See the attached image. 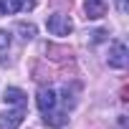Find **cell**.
<instances>
[{
    "instance_id": "cell-1",
    "label": "cell",
    "mask_w": 129,
    "mask_h": 129,
    "mask_svg": "<svg viewBox=\"0 0 129 129\" xmlns=\"http://www.w3.org/2000/svg\"><path fill=\"white\" fill-rule=\"evenodd\" d=\"M46 25H48V30H51L53 36H69V33L74 30V23H71V18H69V15H61V13L51 15V18L46 20Z\"/></svg>"
},
{
    "instance_id": "cell-2",
    "label": "cell",
    "mask_w": 129,
    "mask_h": 129,
    "mask_svg": "<svg viewBox=\"0 0 129 129\" xmlns=\"http://www.w3.org/2000/svg\"><path fill=\"white\" fill-rule=\"evenodd\" d=\"M106 61H109L111 69H124V66H126V46L119 43V41H114V43L109 46V56H106Z\"/></svg>"
},
{
    "instance_id": "cell-3",
    "label": "cell",
    "mask_w": 129,
    "mask_h": 129,
    "mask_svg": "<svg viewBox=\"0 0 129 129\" xmlns=\"http://www.w3.org/2000/svg\"><path fill=\"white\" fill-rule=\"evenodd\" d=\"M36 0H0V13L3 15H13L18 10H33Z\"/></svg>"
},
{
    "instance_id": "cell-4",
    "label": "cell",
    "mask_w": 129,
    "mask_h": 129,
    "mask_svg": "<svg viewBox=\"0 0 129 129\" xmlns=\"http://www.w3.org/2000/svg\"><path fill=\"white\" fill-rule=\"evenodd\" d=\"M46 53H48L51 61H58V63L74 58V48H71V46H56V43H48V46H46Z\"/></svg>"
},
{
    "instance_id": "cell-5",
    "label": "cell",
    "mask_w": 129,
    "mask_h": 129,
    "mask_svg": "<svg viewBox=\"0 0 129 129\" xmlns=\"http://www.w3.org/2000/svg\"><path fill=\"white\" fill-rule=\"evenodd\" d=\"M36 101H38L41 114H48V111L56 109V91H53V89H41L38 96H36Z\"/></svg>"
},
{
    "instance_id": "cell-6",
    "label": "cell",
    "mask_w": 129,
    "mask_h": 129,
    "mask_svg": "<svg viewBox=\"0 0 129 129\" xmlns=\"http://www.w3.org/2000/svg\"><path fill=\"white\" fill-rule=\"evenodd\" d=\"M25 116V109H15V111H5V114H0V129H18V124L23 121Z\"/></svg>"
},
{
    "instance_id": "cell-7",
    "label": "cell",
    "mask_w": 129,
    "mask_h": 129,
    "mask_svg": "<svg viewBox=\"0 0 129 129\" xmlns=\"http://www.w3.org/2000/svg\"><path fill=\"white\" fill-rule=\"evenodd\" d=\"M84 10H86V18L96 20V18H104L106 15V3H104V0H86Z\"/></svg>"
},
{
    "instance_id": "cell-8",
    "label": "cell",
    "mask_w": 129,
    "mask_h": 129,
    "mask_svg": "<svg viewBox=\"0 0 129 129\" xmlns=\"http://www.w3.org/2000/svg\"><path fill=\"white\" fill-rule=\"evenodd\" d=\"M3 99H5V104H15V106H20V109H25V104H28V99H25V94H23L20 89H15V86H10V89H5V94H3Z\"/></svg>"
},
{
    "instance_id": "cell-9",
    "label": "cell",
    "mask_w": 129,
    "mask_h": 129,
    "mask_svg": "<svg viewBox=\"0 0 129 129\" xmlns=\"http://www.w3.org/2000/svg\"><path fill=\"white\" fill-rule=\"evenodd\" d=\"M33 79H36L38 84H51L53 74H51V69H46L43 61H36V63H33Z\"/></svg>"
},
{
    "instance_id": "cell-10",
    "label": "cell",
    "mask_w": 129,
    "mask_h": 129,
    "mask_svg": "<svg viewBox=\"0 0 129 129\" xmlns=\"http://www.w3.org/2000/svg\"><path fill=\"white\" fill-rule=\"evenodd\" d=\"M43 121H46L48 126H63V124L69 121V116H66V111H58V109H53V111L43 114Z\"/></svg>"
},
{
    "instance_id": "cell-11",
    "label": "cell",
    "mask_w": 129,
    "mask_h": 129,
    "mask_svg": "<svg viewBox=\"0 0 129 129\" xmlns=\"http://www.w3.org/2000/svg\"><path fill=\"white\" fill-rule=\"evenodd\" d=\"M15 30L20 33V38H23V41H30V38L36 36V25H33V23H18V25H15Z\"/></svg>"
},
{
    "instance_id": "cell-12",
    "label": "cell",
    "mask_w": 129,
    "mask_h": 129,
    "mask_svg": "<svg viewBox=\"0 0 129 129\" xmlns=\"http://www.w3.org/2000/svg\"><path fill=\"white\" fill-rule=\"evenodd\" d=\"M8 48H10V36H8L5 30H0V63L5 61V53H8Z\"/></svg>"
},
{
    "instance_id": "cell-13",
    "label": "cell",
    "mask_w": 129,
    "mask_h": 129,
    "mask_svg": "<svg viewBox=\"0 0 129 129\" xmlns=\"http://www.w3.org/2000/svg\"><path fill=\"white\" fill-rule=\"evenodd\" d=\"M51 5H58V8H71L74 0H51Z\"/></svg>"
},
{
    "instance_id": "cell-14",
    "label": "cell",
    "mask_w": 129,
    "mask_h": 129,
    "mask_svg": "<svg viewBox=\"0 0 129 129\" xmlns=\"http://www.w3.org/2000/svg\"><path fill=\"white\" fill-rule=\"evenodd\" d=\"M116 8H119V13H126V0H116Z\"/></svg>"
}]
</instances>
